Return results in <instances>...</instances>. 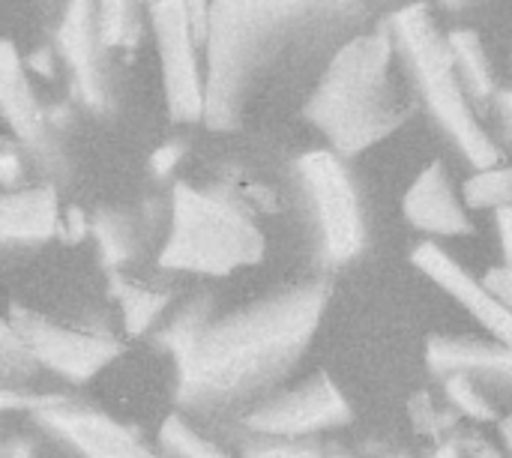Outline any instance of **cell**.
Returning <instances> with one entry per match:
<instances>
[{"mask_svg": "<svg viewBox=\"0 0 512 458\" xmlns=\"http://www.w3.org/2000/svg\"><path fill=\"white\" fill-rule=\"evenodd\" d=\"M324 306L327 291L321 285H300L216 324L195 312L183 315L168 333L183 402L222 411L267 393L303 357Z\"/></svg>", "mask_w": 512, "mask_h": 458, "instance_id": "obj_1", "label": "cell"}, {"mask_svg": "<svg viewBox=\"0 0 512 458\" xmlns=\"http://www.w3.org/2000/svg\"><path fill=\"white\" fill-rule=\"evenodd\" d=\"M360 21V0H213L204 72L207 126L234 129L261 84L336 42L345 45Z\"/></svg>", "mask_w": 512, "mask_h": 458, "instance_id": "obj_2", "label": "cell"}, {"mask_svg": "<svg viewBox=\"0 0 512 458\" xmlns=\"http://www.w3.org/2000/svg\"><path fill=\"white\" fill-rule=\"evenodd\" d=\"M390 63L393 42L384 33H357L318 78L306 114L339 153H360L402 126L405 105Z\"/></svg>", "mask_w": 512, "mask_h": 458, "instance_id": "obj_3", "label": "cell"}, {"mask_svg": "<svg viewBox=\"0 0 512 458\" xmlns=\"http://www.w3.org/2000/svg\"><path fill=\"white\" fill-rule=\"evenodd\" d=\"M264 234L234 204L177 183L171 198V231L159 264L180 273L228 276L258 264Z\"/></svg>", "mask_w": 512, "mask_h": 458, "instance_id": "obj_4", "label": "cell"}, {"mask_svg": "<svg viewBox=\"0 0 512 458\" xmlns=\"http://www.w3.org/2000/svg\"><path fill=\"white\" fill-rule=\"evenodd\" d=\"M393 27L411 60V69L420 81V90L432 114L441 120V126L450 132V138L459 144V150L468 156L471 165H477L480 171L495 168L501 162V150L474 117L450 39L438 33L426 3L405 6L396 15Z\"/></svg>", "mask_w": 512, "mask_h": 458, "instance_id": "obj_5", "label": "cell"}, {"mask_svg": "<svg viewBox=\"0 0 512 458\" xmlns=\"http://www.w3.org/2000/svg\"><path fill=\"white\" fill-rule=\"evenodd\" d=\"M156 51L162 63L165 102L174 120L195 123L207 111V84L195 57V30L189 18V0H156L150 9Z\"/></svg>", "mask_w": 512, "mask_h": 458, "instance_id": "obj_6", "label": "cell"}, {"mask_svg": "<svg viewBox=\"0 0 512 458\" xmlns=\"http://www.w3.org/2000/svg\"><path fill=\"white\" fill-rule=\"evenodd\" d=\"M300 177L315 201L327 258L333 264L351 261L363 249V213L348 171L333 153L315 150L300 159Z\"/></svg>", "mask_w": 512, "mask_h": 458, "instance_id": "obj_7", "label": "cell"}, {"mask_svg": "<svg viewBox=\"0 0 512 458\" xmlns=\"http://www.w3.org/2000/svg\"><path fill=\"white\" fill-rule=\"evenodd\" d=\"M6 330L12 333V339L18 342V348L27 357L39 360L51 372H57L69 381H78V384L99 375L120 354V345L111 336L57 327V324H51L39 315L21 312V309L12 312V321Z\"/></svg>", "mask_w": 512, "mask_h": 458, "instance_id": "obj_8", "label": "cell"}, {"mask_svg": "<svg viewBox=\"0 0 512 458\" xmlns=\"http://www.w3.org/2000/svg\"><path fill=\"white\" fill-rule=\"evenodd\" d=\"M348 420L351 405L327 375H315L312 381L285 396L261 399L246 414V426L270 438H303L321 429L345 426Z\"/></svg>", "mask_w": 512, "mask_h": 458, "instance_id": "obj_9", "label": "cell"}, {"mask_svg": "<svg viewBox=\"0 0 512 458\" xmlns=\"http://www.w3.org/2000/svg\"><path fill=\"white\" fill-rule=\"evenodd\" d=\"M414 264L423 270L441 291H447L465 312H471L501 345L512 348V309H507L486 282L474 279L462 264H456L441 246L420 243L414 249Z\"/></svg>", "mask_w": 512, "mask_h": 458, "instance_id": "obj_10", "label": "cell"}, {"mask_svg": "<svg viewBox=\"0 0 512 458\" xmlns=\"http://www.w3.org/2000/svg\"><path fill=\"white\" fill-rule=\"evenodd\" d=\"M42 420L66 438L84 458H159L153 450H147L132 432L117 426L114 420L93 414V411H78L69 405H60L54 399L42 402Z\"/></svg>", "mask_w": 512, "mask_h": 458, "instance_id": "obj_11", "label": "cell"}, {"mask_svg": "<svg viewBox=\"0 0 512 458\" xmlns=\"http://www.w3.org/2000/svg\"><path fill=\"white\" fill-rule=\"evenodd\" d=\"M405 216L414 228L429 231V234H444V237H465L474 231L465 204L453 192V183L447 171L432 162L408 189L405 201Z\"/></svg>", "mask_w": 512, "mask_h": 458, "instance_id": "obj_12", "label": "cell"}, {"mask_svg": "<svg viewBox=\"0 0 512 458\" xmlns=\"http://www.w3.org/2000/svg\"><path fill=\"white\" fill-rule=\"evenodd\" d=\"M96 18H99V0H69L60 24V51L72 66L87 105H102V84L96 72V42H99Z\"/></svg>", "mask_w": 512, "mask_h": 458, "instance_id": "obj_13", "label": "cell"}, {"mask_svg": "<svg viewBox=\"0 0 512 458\" xmlns=\"http://www.w3.org/2000/svg\"><path fill=\"white\" fill-rule=\"evenodd\" d=\"M0 99H3V114L6 123L18 132L21 141L30 147H39L45 138V117L42 108L30 90V81L24 75V66L15 54L12 42H3V57H0Z\"/></svg>", "mask_w": 512, "mask_h": 458, "instance_id": "obj_14", "label": "cell"}, {"mask_svg": "<svg viewBox=\"0 0 512 458\" xmlns=\"http://www.w3.org/2000/svg\"><path fill=\"white\" fill-rule=\"evenodd\" d=\"M57 228V192L51 186H33L6 192L0 204L3 240H45Z\"/></svg>", "mask_w": 512, "mask_h": 458, "instance_id": "obj_15", "label": "cell"}, {"mask_svg": "<svg viewBox=\"0 0 512 458\" xmlns=\"http://www.w3.org/2000/svg\"><path fill=\"white\" fill-rule=\"evenodd\" d=\"M426 357H429V366L447 378L450 375H486V378L512 381V348L507 345L432 339Z\"/></svg>", "mask_w": 512, "mask_h": 458, "instance_id": "obj_16", "label": "cell"}, {"mask_svg": "<svg viewBox=\"0 0 512 458\" xmlns=\"http://www.w3.org/2000/svg\"><path fill=\"white\" fill-rule=\"evenodd\" d=\"M447 39H450L453 54H456V66H459L465 87L474 96L486 99L495 90V75H492V66H489L486 51L480 45V36L474 30H453Z\"/></svg>", "mask_w": 512, "mask_h": 458, "instance_id": "obj_17", "label": "cell"}, {"mask_svg": "<svg viewBox=\"0 0 512 458\" xmlns=\"http://www.w3.org/2000/svg\"><path fill=\"white\" fill-rule=\"evenodd\" d=\"M512 201V168L510 165H495L480 171L465 183V204L474 210H501L510 207Z\"/></svg>", "mask_w": 512, "mask_h": 458, "instance_id": "obj_18", "label": "cell"}, {"mask_svg": "<svg viewBox=\"0 0 512 458\" xmlns=\"http://www.w3.org/2000/svg\"><path fill=\"white\" fill-rule=\"evenodd\" d=\"M162 447L177 458H231L225 450H219L216 444H210L207 438H201L183 417H168L162 423Z\"/></svg>", "mask_w": 512, "mask_h": 458, "instance_id": "obj_19", "label": "cell"}, {"mask_svg": "<svg viewBox=\"0 0 512 458\" xmlns=\"http://www.w3.org/2000/svg\"><path fill=\"white\" fill-rule=\"evenodd\" d=\"M120 294V306H123V321H126V330L129 333H141L153 324V318L162 312L165 306V294H156L144 285H129L123 282L117 288Z\"/></svg>", "mask_w": 512, "mask_h": 458, "instance_id": "obj_20", "label": "cell"}, {"mask_svg": "<svg viewBox=\"0 0 512 458\" xmlns=\"http://www.w3.org/2000/svg\"><path fill=\"white\" fill-rule=\"evenodd\" d=\"M99 45H120L132 39V0H99Z\"/></svg>", "mask_w": 512, "mask_h": 458, "instance_id": "obj_21", "label": "cell"}, {"mask_svg": "<svg viewBox=\"0 0 512 458\" xmlns=\"http://www.w3.org/2000/svg\"><path fill=\"white\" fill-rule=\"evenodd\" d=\"M447 396H450V399L456 402V408H462L471 420H480V423L495 420L492 405L477 393V387L471 384L468 375H450V378H447Z\"/></svg>", "mask_w": 512, "mask_h": 458, "instance_id": "obj_22", "label": "cell"}, {"mask_svg": "<svg viewBox=\"0 0 512 458\" xmlns=\"http://www.w3.org/2000/svg\"><path fill=\"white\" fill-rule=\"evenodd\" d=\"M96 237H99L102 252L108 255V261H123L126 243H123L120 225H117L114 219H99V222H96Z\"/></svg>", "mask_w": 512, "mask_h": 458, "instance_id": "obj_23", "label": "cell"}, {"mask_svg": "<svg viewBox=\"0 0 512 458\" xmlns=\"http://www.w3.org/2000/svg\"><path fill=\"white\" fill-rule=\"evenodd\" d=\"M243 458H321V453L294 444H270V447H252Z\"/></svg>", "mask_w": 512, "mask_h": 458, "instance_id": "obj_24", "label": "cell"}, {"mask_svg": "<svg viewBox=\"0 0 512 458\" xmlns=\"http://www.w3.org/2000/svg\"><path fill=\"white\" fill-rule=\"evenodd\" d=\"M486 288L507 306L512 309V267L510 264H504V267H495V270H489V276H486Z\"/></svg>", "mask_w": 512, "mask_h": 458, "instance_id": "obj_25", "label": "cell"}, {"mask_svg": "<svg viewBox=\"0 0 512 458\" xmlns=\"http://www.w3.org/2000/svg\"><path fill=\"white\" fill-rule=\"evenodd\" d=\"M498 213V234H501V249H504V258L512 267V207H501L495 210Z\"/></svg>", "mask_w": 512, "mask_h": 458, "instance_id": "obj_26", "label": "cell"}, {"mask_svg": "<svg viewBox=\"0 0 512 458\" xmlns=\"http://www.w3.org/2000/svg\"><path fill=\"white\" fill-rule=\"evenodd\" d=\"M177 159H180V147L177 144H165L162 150L153 153V171L156 174H168L177 165Z\"/></svg>", "mask_w": 512, "mask_h": 458, "instance_id": "obj_27", "label": "cell"}, {"mask_svg": "<svg viewBox=\"0 0 512 458\" xmlns=\"http://www.w3.org/2000/svg\"><path fill=\"white\" fill-rule=\"evenodd\" d=\"M66 231H69V240H81L84 231H87V222H84V213L78 207H72L66 213Z\"/></svg>", "mask_w": 512, "mask_h": 458, "instance_id": "obj_28", "label": "cell"}, {"mask_svg": "<svg viewBox=\"0 0 512 458\" xmlns=\"http://www.w3.org/2000/svg\"><path fill=\"white\" fill-rule=\"evenodd\" d=\"M0 168H3V186H6V189H12V186H15V177H18V162H15V156H12L9 150L3 153Z\"/></svg>", "mask_w": 512, "mask_h": 458, "instance_id": "obj_29", "label": "cell"}, {"mask_svg": "<svg viewBox=\"0 0 512 458\" xmlns=\"http://www.w3.org/2000/svg\"><path fill=\"white\" fill-rule=\"evenodd\" d=\"M498 105H501V114H504V123H507V129H510V135H512V90H507V93H501V99H498Z\"/></svg>", "mask_w": 512, "mask_h": 458, "instance_id": "obj_30", "label": "cell"}, {"mask_svg": "<svg viewBox=\"0 0 512 458\" xmlns=\"http://www.w3.org/2000/svg\"><path fill=\"white\" fill-rule=\"evenodd\" d=\"M432 458H459V447L456 444H444Z\"/></svg>", "mask_w": 512, "mask_h": 458, "instance_id": "obj_31", "label": "cell"}, {"mask_svg": "<svg viewBox=\"0 0 512 458\" xmlns=\"http://www.w3.org/2000/svg\"><path fill=\"white\" fill-rule=\"evenodd\" d=\"M501 435H504V441H507V447H510L512 453V417L501 420Z\"/></svg>", "mask_w": 512, "mask_h": 458, "instance_id": "obj_32", "label": "cell"}, {"mask_svg": "<svg viewBox=\"0 0 512 458\" xmlns=\"http://www.w3.org/2000/svg\"><path fill=\"white\" fill-rule=\"evenodd\" d=\"M477 458H504L498 450H492V447H486V444H480L477 447Z\"/></svg>", "mask_w": 512, "mask_h": 458, "instance_id": "obj_33", "label": "cell"}]
</instances>
